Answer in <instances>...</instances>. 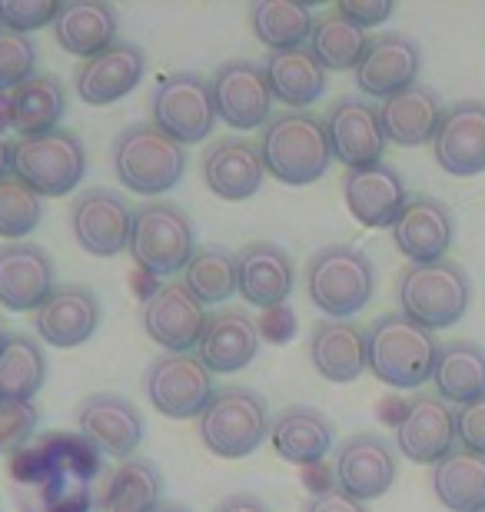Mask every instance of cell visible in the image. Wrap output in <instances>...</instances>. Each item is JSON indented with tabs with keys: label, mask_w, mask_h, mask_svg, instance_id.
Here are the masks:
<instances>
[{
	"label": "cell",
	"mask_w": 485,
	"mask_h": 512,
	"mask_svg": "<svg viewBox=\"0 0 485 512\" xmlns=\"http://www.w3.org/2000/svg\"><path fill=\"white\" fill-rule=\"evenodd\" d=\"M143 70H147L143 50L137 44H130V40H117V44L87 57L77 67V97L94 107L117 104L130 90H137Z\"/></svg>",
	"instance_id": "23"
},
{
	"label": "cell",
	"mask_w": 485,
	"mask_h": 512,
	"mask_svg": "<svg viewBox=\"0 0 485 512\" xmlns=\"http://www.w3.org/2000/svg\"><path fill=\"white\" fill-rule=\"evenodd\" d=\"M456 409L436 393H419L402 406L396 423L399 453L419 466L442 463L456 449Z\"/></svg>",
	"instance_id": "13"
},
{
	"label": "cell",
	"mask_w": 485,
	"mask_h": 512,
	"mask_svg": "<svg viewBox=\"0 0 485 512\" xmlns=\"http://www.w3.org/2000/svg\"><path fill=\"white\" fill-rule=\"evenodd\" d=\"M366 47H369V30L356 27L336 7L319 14L313 34H309V54L323 64V70H356Z\"/></svg>",
	"instance_id": "39"
},
{
	"label": "cell",
	"mask_w": 485,
	"mask_h": 512,
	"mask_svg": "<svg viewBox=\"0 0 485 512\" xmlns=\"http://www.w3.org/2000/svg\"><path fill=\"white\" fill-rule=\"evenodd\" d=\"M147 396L153 409L170 419H200L210 403L213 373L200 363L196 353H163L147 366Z\"/></svg>",
	"instance_id": "10"
},
{
	"label": "cell",
	"mask_w": 485,
	"mask_h": 512,
	"mask_svg": "<svg viewBox=\"0 0 485 512\" xmlns=\"http://www.w3.org/2000/svg\"><path fill=\"white\" fill-rule=\"evenodd\" d=\"M266 80L276 100H283L290 110H306L313 107L326 90V70L323 64L309 54V47L296 50H273L266 57Z\"/></svg>",
	"instance_id": "34"
},
{
	"label": "cell",
	"mask_w": 485,
	"mask_h": 512,
	"mask_svg": "<svg viewBox=\"0 0 485 512\" xmlns=\"http://www.w3.org/2000/svg\"><path fill=\"white\" fill-rule=\"evenodd\" d=\"M70 227L77 243L94 256H117L130 247L133 210L113 190H84L70 207Z\"/></svg>",
	"instance_id": "19"
},
{
	"label": "cell",
	"mask_w": 485,
	"mask_h": 512,
	"mask_svg": "<svg viewBox=\"0 0 485 512\" xmlns=\"http://www.w3.org/2000/svg\"><path fill=\"white\" fill-rule=\"evenodd\" d=\"M343 197H346L349 213H353L363 227L383 230L396 223L402 207L409 203V190L396 167L373 163V167H363V170H346Z\"/></svg>",
	"instance_id": "25"
},
{
	"label": "cell",
	"mask_w": 485,
	"mask_h": 512,
	"mask_svg": "<svg viewBox=\"0 0 485 512\" xmlns=\"http://www.w3.org/2000/svg\"><path fill=\"white\" fill-rule=\"evenodd\" d=\"M4 343H7V333H4V320H0V350H4Z\"/></svg>",
	"instance_id": "53"
},
{
	"label": "cell",
	"mask_w": 485,
	"mask_h": 512,
	"mask_svg": "<svg viewBox=\"0 0 485 512\" xmlns=\"http://www.w3.org/2000/svg\"><path fill=\"white\" fill-rule=\"evenodd\" d=\"M442 107L439 94L426 84H412L402 94L383 100L379 107V120H383V133L396 147H422V143L436 140V130L442 124Z\"/></svg>",
	"instance_id": "30"
},
{
	"label": "cell",
	"mask_w": 485,
	"mask_h": 512,
	"mask_svg": "<svg viewBox=\"0 0 485 512\" xmlns=\"http://www.w3.org/2000/svg\"><path fill=\"white\" fill-rule=\"evenodd\" d=\"M37 74V47L27 34L0 27V94L17 90Z\"/></svg>",
	"instance_id": "44"
},
{
	"label": "cell",
	"mask_w": 485,
	"mask_h": 512,
	"mask_svg": "<svg viewBox=\"0 0 485 512\" xmlns=\"http://www.w3.org/2000/svg\"><path fill=\"white\" fill-rule=\"evenodd\" d=\"M213 512H270V506L263 503L260 496H250V493H236V496H226L220 506Z\"/></svg>",
	"instance_id": "50"
},
{
	"label": "cell",
	"mask_w": 485,
	"mask_h": 512,
	"mask_svg": "<svg viewBox=\"0 0 485 512\" xmlns=\"http://www.w3.org/2000/svg\"><path fill=\"white\" fill-rule=\"evenodd\" d=\"M263 167L273 180L290 187H309L333 163L326 124L309 110H283L273 114L260 137Z\"/></svg>",
	"instance_id": "2"
},
{
	"label": "cell",
	"mask_w": 485,
	"mask_h": 512,
	"mask_svg": "<svg viewBox=\"0 0 485 512\" xmlns=\"http://www.w3.org/2000/svg\"><path fill=\"white\" fill-rule=\"evenodd\" d=\"M260 353V330L243 310H220L206 320L196 356L210 373H236Z\"/></svg>",
	"instance_id": "29"
},
{
	"label": "cell",
	"mask_w": 485,
	"mask_h": 512,
	"mask_svg": "<svg viewBox=\"0 0 485 512\" xmlns=\"http://www.w3.org/2000/svg\"><path fill=\"white\" fill-rule=\"evenodd\" d=\"M87 173V147L74 130H50L14 140V177L40 197H67Z\"/></svg>",
	"instance_id": "8"
},
{
	"label": "cell",
	"mask_w": 485,
	"mask_h": 512,
	"mask_svg": "<svg viewBox=\"0 0 485 512\" xmlns=\"http://www.w3.org/2000/svg\"><path fill=\"white\" fill-rule=\"evenodd\" d=\"M44 217V197L34 193L20 177L0 180V237L4 240H24L27 233L37 230Z\"/></svg>",
	"instance_id": "42"
},
{
	"label": "cell",
	"mask_w": 485,
	"mask_h": 512,
	"mask_svg": "<svg viewBox=\"0 0 485 512\" xmlns=\"http://www.w3.org/2000/svg\"><path fill=\"white\" fill-rule=\"evenodd\" d=\"M203 446L220 459H246L270 436V409L263 396L246 386H223L196 419Z\"/></svg>",
	"instance_id": "5"
},
{
	"label": "cell",
	"mask_w": 485,
	"mask_h": 512,
	"mask_svg": "<svg viewBox=\"0 0 485 512\" xmlns=\"http://www.w3.org/2000/svg\"><path fill=\"white\" fill-rule=\"evenodd\" d=\"M402 316L426 330H446L456 326L466 316L472 303V283L469 273L456 260H436V263H409L399 273L396 286Z\"/></svg>",
	"instance_id": "4"
},
{
	"label": "cell",
	"mask_w": 485,
	"mask_h": 512,
	"mask_svg": "<svg viewBox=\"0 0 485 512\" xmlns=\"http://www.w3.org/2000/svg\"><path fill=\"white\" fill-rule=\"evenodd\" d=\"M336 10L353 20L356 27L369 30V27H379L383 20H389L396 4H392V0H346V4H336Z\"/></svg>",
	"instance_id": "48"
},
{
	"label": "cell",
	"mask_w": 485,
	"mask_h": 512,
	"mask_svg": "<svg viewBox=\"0 0 485 512\" xmlns=\"http://www.w3.org/2000/svg\"><path fill=\"white\" fill-rule=\"evenodd\" d=\"M432 493L452 512L485 509V456L469 449H452L442 463L432 466Z\"/></svg>",
	"instance_id": "36"
},
{
	"label": "cell",
	"mask_w": 485,
	"mask_h": 512,
	"mask_svg": "<svg viewBox=\"0 0 485 512\" xmlns=\"http://www.w3.org/2000/svg\"><path fill=\"white\" fill-rule=\"evenodd\" d=\"M130 256L147 276L167 280L173 273H183L196 253L193 220L177 203L153 200L133 210L130 230Z\"/></svg>",
	"instance_id": "7"
},
{
	"label": "cell",
	"mask_w": 485,
	"mask_h": 512,
	"mask_svg": "<svg viewBox=\"0 0 485 512\" xmlns=\"http://www.w3.org/2000/svg\"><path fill=\"white\" fill-rule=\"evenodd\" d=\"M77 429L87 443H94L103 456H113L120 463L137 456L143 443V416L127 396L94 393L77 409Z\"/></svg>",
	"instance_id": "17"
},
{
	"label": "cell",
	"mask_w": 485,
	"mask_h": 512,
	"mask_svg": "<svg viewBox=\"0 0 485 512\" xmlns=\"http://www.w3.org/2000/svg\"><path fill=\"white\" fill-rule=\"evenodd\" d=\"M399 476V459L389 439L379 433H356L349 436L336 453V489L346 496L369 503V499L386 496Z\"/></svg>",
	"instance_id": "16"
},
{
	"label": "cell",
	"mask_w": 485,
	"mask_h": 512,
	"mask_svg": "<svg viewBox=\"0 0 485 512\" xmlns=\"http://www.w3.org/2000/svg\"><path fill=\"white\" fill-rule=\"evenodd\" d=\"M422 50L412 37L386 30V34L369 37V47L356 67V87L366 97L389 100L419 84Z\"/></svg>",
	"instance_id": "18"
},
{
	"label": "cell",
	"mask_w": 485,
	"mask_h": 512,
	"mask_svg": "<svg viewBox=\"0 0 485 512\" xmlns=\"http://www.w3.org/2000/svg\"><path fill=\"white\" fill-rule=\"evenodd\" d=\"M442 343L402 313H386L366 330L369 373L392 389H419L432 380Z\"/></svg>",
	"instance_id": "1"
},
{
	"label": "cell",
	"mask_w": 485,
	"mask_h": 512,
	"mask_svg": "<svg viewBox=\"0 0 485 512\" xmlns=\"http://www.w3.org/2000/svg\"><path fill=\"white\" fill-rule=\"evenodd\" d=\"M316 14L309 4L299 0H263L250 7V27L263 47L273 50H296L313 34Z\"/></svg>",
	"instance_id": "37"
},
{
	"label": "cell",
	"mask_w": 485,
	"mask_h": 512,
	"mask_svg": "<svg viewBox=\"0 0 485 512\" xmlns=\"http://www.w3.org/2000/svg\"><path fill=\"white\" fill-rule=\"evenodd\" d=\"M392 243L409 263H436L446 260V253L456 240V217L436 197H409L402 213L392 223Z\"/></svg>",
	"instance_id": "20"
},
{
	"label": "cell",
	"mask_w": 485,
	"mask_h": 512,
	"mask_svg": "<svg viewBox=\"0 0 485 512\" xmlns=\"http://www.w3.org/2000/svg\"><path fill=\"white\" fill-rule=\"evenodd\" d=\"M14 173V140L0 137V180Z\"/></svg>",
	"instance_id": "51"
},
{
	"label": "cell",
	"mask_w": 485,
	"mask_h": 512,
	"mask_svg": "<svg viewBox=\"0 0 485 512\" xmlns=\"http://www.w3.org/2000/svg\"><path fill=\"white\" fill-rule=\"evenodd\" d=\"M163 479L160 469L143 456H133L113 469L107 489L100 496L103 512H153L160 506Z\"/></svg>",
	"instance_id": "40"
},
{
	"label": "cell",
	"mask_w": 485,
	"mask_h": 512,
	"mask_svg": "<svg viewBox=\"0 0 485 512\" xmlns=\"http://www.w3.org/2000/svg\"><path fill=\"white\" fill-rule=\"evenodd\" d=\"M113 170L120 183L143 197L173 190L187 173V150L157 124H133L113 140Z\"/></svg>",
	"instance_id": "6"
},
{
	"label": "cell",
	"mask_w": 485,
	"mask_h": 512,
	"mask_svg": "<svg viewBox=\"0 0 485 512\" xmlns=\"http://www.w3.org/2000/svg\"><path fill=\"white\" fill-rule=\"evenodd\" d=\"M436 163L452 177H476L485 170V100H459L446 107L432 140Z\"/></svg>",
	"instance_id": "21"
},
{
	"label": "cell",
	"mask_w": 485,
	"mask_h": 512,
	"mask_svg": "<svg viewBox=\"0 0 485 512\" xmlns=\"http://www.w3.org/2000/svg\"><path fill=\"white\" fill-rule=\"evenodd\" d=\"M216 117L233 130H256L273 120V90L263 64L246 57L226 60L213 74Z\"/></svg>",
	"instance_id": "12"
},
{
	"label": "cell",
	"mask_w": 485,
	"mask_h": 512,
	"mask_svg": "<svg viewBox=\"0 0 485 512\" xmlns=\"http://www.w3.org/2000/svg\"><path fill=\"white\" fill-rule=\"evenodd\" d=\"M94 476L64 473L37 489L34 512H90L94 509Z\"/></svg>",
	"instance_id": "43"
},
{
	"label": "cell",
	"mask_w": 485,
	"mask_h": 512,
	"mask_svg": "<svg viewBox=\"0 0 485 512\" xmlns=\"http://www.w3.org/2000/svg\"><path fill=\"white\" fill-rule=\"evenodd\" d=\"M309 360L329 383H356L369 370L366 330L353 320H319L309 336Z\"/></svg>",
	"instance_id": "28"
},
{
	"label": "cell",
	"mask_w": 485,
	"mask_h": 512,
	"mask_svg": "<svg viewBox=\"0 0 485 512\" xmlns=\"http://www.w3.org/2000/svg\"><path fill=\"white\" fill-rule=\"evenodd\" d=\"M306 290L316 310L326 313V320H349L373 300L376 266L359 247L329 243L309 256Z\"/></svg>",
	"instance_id": "3"
},
{
	"label": "cell",
	"mask_w": 485,
	"mask_h": 512,
	"mask_svg": "<svg viewBox=\"0 0 485 512\" xmlns=\"http://www.w3.org/2000/svg\"><path fill=\"white\" fill-rule=\"evenodd\" d=\"M432 383H436V396L446 403L462 406L485 396V350L472 340L442 343Z\"/></svg>",
	"instance_id": "35"
},
{
	"label": "cell",
	"mask_w": 485,
	"mask_h": 512,
	"mask_svg": "<svg viewBox=\"0 0 485 512\" xmlns=\"http://www.w3.org/2000/svg\"><path fill=\"white\" fill-rule=\"evenodd\" d=\"M60 7L64 4H54V0H0V27L30 37V30L54 24Z\"/></svg>",
	"instance_id": "46"
},
{
	"label": "cell",
	"mask_w": 485,
	"mask_h": 512,
	"mask_svg": "<svg viewBox=\"0 0 485 512\" xmlns=\"http://www.w3.org/2000/svg\"><path fill=\"white\" fill-rule=\"evenodd\" d=\"M183 286L203 306H216L240 290V273H236V253L226 247H196L193 260L183 270Z\"/></svg>",
	"instance_id": "41"
},
{
	"label": "cell",
	"mask_w": 485,
	"mask_h": 512,
	"mask_svg": "<svg viewBox=\"0 0 485 512\" xmlns=\"http://www.w3.org/2000/svg\"><path fill=\"white\" fill-rule=\"evenodd\" d=\"M336 429L313 406H290L273 419L270 443L276 456L293 466H316L333 449Z\"/></svg>",
	"instance_id": "31"
},
{
	"label": "cell",
	"mask_w": 485,
	"mask_h": 512,
	"mask_svg": "<svg viewBox=\"0 0 485 512\" xmlns=\"http://www.w3.org/2000/svg\"><path fill=\"white\" fill-rule=\"evenodd\" d=\"M54 293V260L37 243L0 247V306L14 313L40 310Z\"/></svg>",
	"instance_id": "24"
},
{
	"label": "cell",
	"mask_w": 485,
	"mask_h": 512,
	"mask_svg": "<svg viewBox=\"0 0 485 512\" xmlns=\"http://www.w3.org/2000/svg\"><path fill=\"white\" fill-rule=\"evenodd\" d=\"M64 473H87L100 479L103 453L80 433H44L30 439L17 456H10V476L20 486L40 489Z\"/></svg>",
	"instance_id": "11"
},
{
	"label": "cell",
	"mask_w": 485,
	"mask_h": 512,
	"mask_svg": "<svg viewBox=\"0 0 485 512\" xmlns=\"http://www.w3.org/2000/svg\"><path fill=\"white\" fill-rule=\"evenodd\" d=\"M216 104H213V80L193 70L167 74L153 90V124L180 147L200 143L216 127Z\"/></svg>",
	"instance_id": "9"
},
{
	"label": "cell",
	"mask_w": 485,
	"mask_h": 512,
	"mask_svg": "<svg viewBox=\"0 0 485 512\" xmlns=\"http://www.w3.org/2000/svg\"><path fill=\"white\" fill-rule=\"evenodd\" d=\"M37 423L34 403H0V456H17L37 436Z\"/></svg>",
	"instance_id": "45"
},
{
	"label": "cell",
	"mask_w": 485,
	"mask_h": 512,
	"mask_svg": "<svg viewBox=\"0 0 485 512\" xmlns=\"http://www.w3.org/2000/svg\"><path fill=\"white\" fill-rule=\"evenodd\" d=\"M47 380V356L24 333L7 336L0 350V403H30Z\"/></svg>",
	"instance_id": "38"
},
{
	"label": "cell",
	"mask_w": 485,
	"mask_h": 512,
	"mask_svg": "<svg viewBox=\"0 0 485 512\" xmlns=\"http://www.w3.org/2000/svg\"><path fill=\"white\" fill-rule=\"evenodd\" d=\"M37 336L54 350H74L87 343L100 326V300L94 290L77 283L54 286L44 306L34 313Z\"/></svg>",
	"instance_id": "22"
},
{
	"label": "cell",
	"mask_w": 485,
	"mask_h": 512,
	"mask_svg": "<svg viewBox=\"0 0 485 512\" xmlns=\"http://www.w3.org/2000/svg\"><path fill=\"white\" fill-rule=\"evenodd\" d=\"M153 512H190L187 506H177V503H160Z\"/></svg>",
	"instance_id": "52"
},
{
	"label": "cell",
	"mask_w": 485,
	"mask_h": 512,
	"mask_svg": "<svg viewBox=\"0 0 485 512\" xmlns=\"http://www.w3.org/2000/svg\"><path fill=\"white\" fill-rule=\"evenodd\" d=\"M263 173L260 143L246 137H223L203 153V180L220 200H250L263 187Z\"/></svg>",
	"instance_id": "26"
},
{
	"label": "cell",
	"mask_w": 485,
	"mask_h": 512,
	"mask_svg": "<svg viewBox=\"0 0 485 512\" xmlns=\"http://www.w3.org/2000/svg\"><path fill=\"white\" fill-rule=\"evenodd\" d=\"M206 320V306L183 283H163L143 303V330L167 353L196 350Z\"/></svg>",
	"instance_id": "15"
},
{
	"label": "cell",
	"mask_w": 485,
	"mask_h": 512,
	"mask_svg": "<svg viewBox=\"0 0 485 512\" xmlns=\"http://www.w3.org/2000/svg\"><path fill=\"white\" fill-rule=\"evenodd\" d=\"M236 273H240V296L260 310H276L290 300L296 270L290 253L276 243H246L236 253Z\"/></svg>",
	"instance_id": "27"
},
{
	"label": "cell",
	"mask_w": 485,
	"mask_h": 512,
	"mask_svg": "<svg viewBox=\"0 0 485 512\" xmlns=\"http://www.w3.org/2000/svg\"><path fill=\"white\" fill-rule=\"evenodd\" d=\"M329 147H333V160L346 163V170H363L373 163H383L386 153V133L383 120H379V107L366 104L359 97H343L329 107L323 117Z\"/></svg>",
	"instance_id": "14"
},
{
	"label": "cell",
	"mask_w": 485,
	"mask_h": 512,
	"mask_svg": "<svg viewBox=\"0 0 485 512\" xmlns=\"http://www.w3.org/2000/svg\"><path fill=\"white\" fill-rule=\"evenodd\" d=\"M456 439L462 449L485 456V396L456 409Z\"/></svg>",
	"instance_id": "47"
},
{
	"label": "cell",
	"mask_w": 485,
	"mask_h": 512,
	"mask_svg": "<svg viewBox=\"0 0 485 512\" xmlns=\"http://www.w3.org/2000/svg\"><path fill=\"white\" fill-rule=\"evenodd\" d=\"M57 44L74 57H94L117 44V10L97 0H70L54 20Z\"/></svg>",
	"instance_id": "33"
},
{
	"label": "cell",
	"mask_w": 485,
	"mask_h": 512,
	"mask_svg": "<svg viewBox=\"0 0 485 512\" xmlns=\"http://www.w3.org/2000/svg\"><path fill=\"white\" fill-rule=\"evenodd\" d=\"M482 512H485V509H482Z\"/></svg>",
	"instance_id": "54"
},
{
	"label": "cell",
	"mask_w": 485,
	"mask_h": 512,
	"mask_svg": "<svg viewBox=\"0 0 485 512\" xmlns=\"http://www.w3.org/2000/svg\"><path fill=\"white\" fill-rule=\"evenodd\" d=\"M303 512H369L366 503H359V499L346 496L343 489H323V493H316L309 503L303 506Z\"/></svg>",
	"instance_id": "49"
},
{
	"label": "cell",
	"mask_w": 485,
	"mask_h": 512,
	"mask_svg": "<svg viewBox=\"0 0 485 512\" xmlns=\"http://www.w3.org/2000/svg\"><path fill=\"white\" fill-rule=\"evenodd\" d=\"M67 114V87L54 74H34L7 94V120L17 137H40L57 130Z\"/></svg>",
	"instance_id": "32"
}]
</instances>
